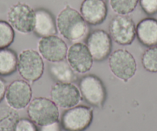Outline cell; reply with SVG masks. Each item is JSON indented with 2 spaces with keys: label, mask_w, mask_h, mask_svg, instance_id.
<instances>
[{
  "label": "cell",
  "mask_w": 157,
  "mask_h": 131,
  "mask_svg": "<svg viewBox=\"0 0 157 131\" xmlns=\"http://www.w3.org/2000/svg\"><path fill=\"white\" fill-rule=\"evenodd\" d=\"M93 118V109L90 107L75 106L65 111L61 125L66 131H84L90 126Z\"/></svg>",
  "instance_id": "52a82bcc"
},
{
  "label": "cell",
  "mask_w": 157,
  "mask_h": 131,
  "mask_svg": "<svg viewBox=\"0 0 157 131\" xmlns=\"http://www.w3.org/2000/svg\"><path fill=\"white\" fill-rule=\"evenodd\" d=\"M7 19L15 30L22 34H29L33 31L35 10L27 4L18 2L10 7Z\"/></svg>",
  "instance_id": "8992f818"
},
{
  "label": "cell",
  "mask_w": 157,
  "mask_h": 131,
  "mask_svg": "<svg viewBox=\"0 0 157 131\" xmlns=\"http://www.w3.org/2000/svg\"><path fill=\"white\" fill-rule=\"evenodd\" d=\"M61 123L59 121L42 126L39 131H61Z\"/></svg>",
  "instance_id": "d4e9b609"
},
{
  "label": "cell",
  "mask_w": 157,
  "mask_h": 131,
  "mask_svg": "<svg viewBox=\"0 0 157 131\" xmlns=\"http://www.w3.org/2000/svg\"><path fill=\"white\" fill-rule=\"evenodd\" d=\"M59 32L69 42H78L89 32V26L80 13L67 5L59 13L56 19Z\"/></svg>",
  "instance_id": "6da1fadb"
},
{
  "label": "cell",
  "mask_w": 157,
  "mask_h": 131,
  "mask_svg": "<svg viewBox=\"0 0 157 131\" xmlns=\"http://www.w3.org/2000/svg\"><path fill=\"white\" fill-rule=\"evenodd\" d=\"M6 89V82L2 78H0V103L2 102V100H3V98L5 97Z\"/></svg>",
  "instance_id": "484cf974"
},
{
  "label": "cell",
  "mask_w": 157,
  "mask_h": 131,
  "mask_svg": "<svg viewBox=\"0 0 157 131\" xmlns=\"http://www.w3.org/2000/svg\"><path fill=\"white\" fill-rule=\"evenodd\" d=\"M18 67V55L10 49H0V76H10Z\"/></svg>",
  "instance_id": "ac0fdd59"
},
{
  "label": "cell",
  "mask_w": 157,
  "mask_h": 131,
  "mask_svg": "<svg viewBox=\"0 0 157 131\" xmlns=\"http://www.w3.org/2000/svg\"><path fill=\"white\" fill-rule=\"evenodd\" d=\"M19 120L16 110L10 106L0 107V131H12Z\"/></svg>",
  "instance_id": "d6986e66"
},
{
  "label": "cell",
  "mask_w": 157,
  "mask_h": 131,
  "mask_svg": "<svg viewBox=\"0 0 157 131\" xmlns=\"http://www.w3.org/2000/svg\"><path fill=\"white\" fill-rule=\"evenodd\" d=\"M134 21L128 15H117L111 19L109 31L112 40L120 45H130L136 36Z\"/></svg>",
  "instance_id": "5b68a950"
},
{
  "label": "cell",
  "mask_w": 157,
  "mask_h": 131,
  "mask_svg": "<svg viewBox=\"0 0 157 131\" xmlns=\"http://www.w3.org/2000/svg\"><path fill=\"white\" fill-rule=\"evenodd\" d=\"M49 72L57 82L72 83L76 80V75L68 61H63L53 62L49 67Z\"/></svg>",
  "instance_id": "e0dca14e"
},
{
  "label": "cell",
  "mask_w": 157,
  "mask_h": 131,
  "mask_svg": "<svg viewBox=\"0 0 157 131\" xmlns=\"http://www.w3.org/2000/svg\"><path fill=\"white\" fill-rule=\"evenodd\" d=\"M139 42L146 47L157 45V20L146 18L140 21L136 27Z\"/></svg>",
  "instance_id": "2e32d148"
},
{
  "label": "cell",
  "mask_w": 157,
  "mask_h": 131,
  "mask_svg": "<svg viewBox=\"0 0 157 131\" xmlns=\"http://www.w3.org/2000/svg\"><path fill=\"white\" fill-rule=\"evenodd\" d=\"M14 39V28L8 22L0 20V49L10 47Z\"/></svg>",
  "instance_id": "44dd1931"
},
{
  "label": "cell",
  "mask_w": 157,
  "mask_h": 131,
  "mask_svg": "<svg viewBox=\"0 0 157 131\" xmlns=\"http://www.w3.org/2000/svg\"><path fill=\"white\" fill-rule=\"evenodd\" d=\"M67 61L74 71L86 74L91 70L93 58L86 45L82 42H75L68 49Z\"/></svg>",
  "instance_id": "4fadbf2b"
},
{
  "label": "cell",
  "mask_w": 157,
  "mask_h": 131,
  "mask_svg": "<svg viewBox=\"0 0 157 131\" xmlns=\"http://www.w3.org/2000/svg\"><path fill=\"white\" fill-rule=\"evenodd\" d=\"M79 91L86 101L90 105L100 107L106 97V91L102 81L94 75H85L78 84Z\"/></svg>",
  "instance_id": "ba28073f"
},
{
  "label": "cell",
  "mask_w": 157,
  "mask_h": 131,
  "mask_svg": "<svg viewBox=\"0 0 157 131\" xmlns=\"http://www.w3.org/2000/svg\"><path fill=\"white\" fill-rule=\"evenodd\" d=\"M80 14L87 24L98 25L106 19L108 8L104 0H83L80 6Z\"/></svg>",
  "instance_id": "5bb4252c"
},
{
  "label": "cell",
  "mask_w": 157,
  "mask_h": 131,
  "mask_svg": "<svg viewBox=\"0 0 157 131\" xmlns=\"http://www.w3.org/2000/svg\"><path fill=\"white\" fill-rule=\"evenodd\" d=\"M5 97L10 107L15 110L24 109L31 102L32 87L25 80H15L7 87Z\"/></svg>",
  "instance_id": "30bf717a"
},
{
  "label": "cell",
  "mask_w": 157,
  "mask_h": 131,
  "mask_svg": "<svg viewBox=\"0 0 157 131\" xmlns=\"http://www.w3.org/2000/svg\"><path fill=\"white\" fill-rule=\"evenodd\" d=\"M38 49L43 58L52 63L63 61L67 56L66 42L56 35L41 38L38 43Z\"/></svg>",
  "instance_id": "7c38bea8"
},
{
  "label": "cell",
  "mask_w": 157,
  "mask_h": 131,
  "mask_svg": "<svg viewBox=\"0 0 157 131\" xmlns=\"http://www.w3.org/2000/svg\"><path fill=\"white\" fill-rule=\"evenodd\" d=\"M109 66L116 78L124 82L132 78L137 70V64L133 55L126 49H117L110 54Z\"/></svg>",
  "instance_id": "277c9868"
},
{
  "label": "cell",
  "mask_w": 157,
  "mask_h": 131,
  "mask_svg": "<svg viewBox=\"0 0 157 131\" xmlns=\"http://www.w3.org/2000/svg\"><path fill=\"white\" fill-rule=\"evenodd\" d=\"M33 32L40 38L56 35L57 33L56 22L49 11L43 9L35 11Z\"/></svg>",
  "instance_id": "9a60e30c"
},
{
  "label": "cell",
  "mask_w": 157,
  "mask_h": 131,
  "mask_svg": "<svg viewBox=\"0 0 157 131\" xmlns=\"http://www.w3.org/2000/svg\"><path fill=\"white\" fill-rule=\"evenodd\" d=\"M27 114L35 124L40 126L58 121L59 117L58 106L52 100L43 97H36L30 102Z\"/></svg>",
  "instance_id": "7a4b0ae2"
},
{
  "label": "cell",
  "mask_w": 157,
  "mask_h": 131,
  "mask_svg": "<svg viewBox=\"0 0 157 131\" xmlns=\"http://www.w3.org/2000/svg\"><path fill=\"white\" fill-rule=\"evenodd\" d=\"M18 71L20 76L29 82H36L43 76L45 69L41 55L33 49H25L18 56Z\"/></svg>",
  "instance_id": "3957f363"
},
{
  "label": "cell",
  "mask_w": 157,
  "mask_h": 131,
  "mask_svg": "<svg viewBox=\"0 0 157 131\" xmlns=\"http://www.w3.org/2000/svg\"><path fill=\"white\" fill-rule=\"evenodd\" d=\"M142 64L147 71L157 73V45L145 51L142 56Z\"/></svg>",
  "instance_id": "7402d4cb"
},
{
  "label": "cell",
  "mask_w": 157,
  "mask_h": 131,
  "mask_svg": "<svg viewBox=\"0 0 157 131\" xmlns=\"http://www.w3.org/2000/svg\"><path fill=\"white\" fill-rule=\"evenodd\" d=\"M139 0H109L110 7L117 15H128L136 8Z\"/></svg>",
  "instance_id": "ffe728a7"
},
{
  "label": "cell",
  "mask_w": 157,
  "mask_h": 131,
  "mask_svg": "<svg viewBox=\"0 0 157 131\" xmlns=\"http://www.w3.org/2000/svg\"><path fill=\"white\" fill-rule=\"evenodd\" d=\"M13 131H39L36 125L30 119H19Z\"/></svg>",
  "instance_id": "603a6c76"
},
{
  "label": "cell",
  "mask_w": 157,
  "mask_h": 131,
  "mask_svg": "<svg viewBox=\"0 0 157 131\" xmlns=\"http://www.w3.org/2000/svg\"><path fill=\"white\" fill-rule=\"evenodd\" d=\"M86 46L93 61H104L112 52L113 43L109 34L102 29H97L90 33L86 39Z\"/></svg>",
  "instance_id": "8fae6325"
},
{
  "label": "cell",
  "mask_w": 157,
  "mask_h": 131,
  "mask_svg": "<svg viewBox=\"0 0 157 131\" xmlns=\"http://www.w3.org/2000/svg\"><path fill=\"white\" fill-rule=\"evenodd\" d=\"M50 94L52 101L64 109L77 106L82 98L78 88L72 83H55L52 86Z\"/></svg>",
  "instance_id": "9c48e42d"
},
{
  "label": "cell",
  "mask_w": 157,
  "mask_h": 131,
  "mask_svg": "<svg viewBox=\"0 0 157 131\" xmlns=\"http://www.w3.org/2000/svg\"><path fill=\"white\" fill-rule=\"evenodd\" d=\"M139 2L146 14L152 16L157 13V0H139Z\"/></svg>",
  "instance_id": "cb8c5ba5"
}]
</instances>
